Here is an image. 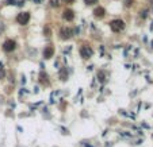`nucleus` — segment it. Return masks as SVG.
<instances>
[{
    "label": "nucleus",
    "mask_w": 153,
    "mask_h": 147,
    "mask_svg": "<svg viewBox=\"0 0 153 147\" xmlns=\"http://www.w3.org/2000/svg\"><path fill=\"white\" fill-rule=\"evenodd\" d=\"M110 29L114 32H121L125 29V22L121 19H114L110 22Z\"/></svg>",
    "instance_id": "nucleus-1"
},
{
    "label": "nucleus",
    "mask_w": 153,
    "mask_h": 147,
    "mask_svg": "<svg viewBox=\"0 0 153 147\" xmlns=\"http://www.w3.org/2000/svg\"><path fill=\"white\" fill-rule=\"evenodd\" d=\"M15 47H16V43H15V40L12 39H7L6 42L3 43V50L7 53H11L15 50Z\"/></svg>",
    "instance_id": "nucleus-2"
},
{
    "label": "nucleus",
    "mask_w": 153,
    "mask_h": 147,
    "mask_svg": "<svg viewBox=\"0 0 153 147\" xmlns=\"http://www.w3.org/2000/svg\"><path fill=\"white\" fill-rule=\"evenodd\" d=\"M30 20V14L29 12H22V14H18L16 16V22L19 24H27Z\"/></svg>",
    "instance_id": "nucleus-3"
},
{
    "label": "nucleus",
    "mask_w": 153,
    "mask_h": 147,
    "mask_svg": "<svg viewBox=\"0 0 153 147\" xmlns=\"http://www.w3.org/2000/svg\"><path fill=\"white\" fill-rule=\"evenodd\" d=\"M92 49L91 47H88V46H83L81 49H80V54H81V57L83 58H89L92 55Z\"/></svg>",
    "instance_id": "nucleus-4"
},
{
    "label": "nucleus",
    "mask_w": 153,
    "mask_h": 147,
    "mask_svg": "<svg viewBox=\"0 0 153 147\" xmlns=\"http://www.w3.org/2000/svg\"><path fill=\"white\" fill-rule=\"evenodd\" d=\"M54 54V47L53 46H46L44 49V58L45 59H49V58H52Z\"/></svg>",
    "instance_id": "nucleus-5"
},
{
    "label": "nucleus",
    "mask_w": 153,
    "mask_h": 147,
    "mask_svg": "<svg viewBox=\"0 0 153 147\" xmlns=\"http://www.w3.org/2000/svg\"><path fill=\"white\" fill-rule=\"evenodd\" d=\"M62 16H64V19L68 20V22H72V20L75 19V14H73V11H72V10H65Z\"/></svg>",
    "instance_id": "nucleus-6"
},
{
    "label": "nucleus",
    "mask_w": 153,
    "mask_h": 147,
    "mask_svg": "<svg viewBox=\"0 0 153 147\" xmlns=\"http://www.w3.org/2000/svg\"><path fill=\"white\" fill-rule=\"evenodd\" d=\"M104 12H106V11H104L103 7H98V8L94 10V15L96 18H103L104 16Z\"/></svg>",
    "instance_id": "nucleus-7"
},
{
    "label": "nucleus",
    "mask_w": 153,
    "mask_h": 147,
    "mask_svg": "<svg viewBox=\"0 0 153 147\" xmlns=\"http://www.w3.org/2000/svg\"><path fill=\"white\" fill-rule=\"evenodd\" d=\"M72 34H73V32H72L71 29H65V27L61 29V37L62 38H71Z\"/></svg>",
    "instance_id": "nucleus-8"
},
{
    "label": "nucleus",
    "mask_w": 153,
    "mask_h": 147,
    "mask_svg": "<svg viewBox=\"0 0 153 147\" xmlns=\"http://www.w3.org/2000/svg\"><path fill=\"white\" fill-rule=\"evenodd\" d=\"M66 77H68L66 70H65V69H61V72H60V78H61L62 81H65V80H66Z\"/></svg>",
    "instance_id": "nucleus-9"
},
{
    "label": "nucleus",
    "mask_w": 153,
    "mask_h": 147,
    "mask_svg": "<svg viewBox=\"0 0 153 147\" xmlns=\"http://www.w3.org/2000/svg\"><path fill=\"white\" fill-rule=\"evenodd\" d=\"M84 3H86V4H88V6H91V4L98 3V0H84Z\"/></svg>",
    "instance_id": "nucleus-10"
},
{
    "label": "nucleus",
    "mask_w": 153,
    "mask_h": 147,
    "mask_svg": "<svg viewBox=\"0 0 153 147\" xmlns=\"http://www.w3.org/2000/svg\"><path fill=\"white\" fill-rule=\"evenodd\" d=\"M45 32H46V34H47V37H50V30L47 29V27H46V29H45Z\"/></svg>",
    "instance_id": "nucleus-11"
},
{
    "label": "nucleus",
    "mask_w": 153,
    "mask_h": 147,
    "mask_svg": "<svg viewBox=\"0 0 153 147\" xmlns=\"http://www.w3.org/2000/svg\"><path fill=\"white\" fill-rule=\"evenodd\" d=\"M1 77H4V70L3 69L0 70V78H1Z\"/></svg>",
    "instance_id": "nucleus-12"
},
{
    "label": "nucleus",
    "mask_w": 153,
    "mask_h": 147,
    "mask_svg": "<svg viewBox=\"0 0 153 147\" xmlns=\"http://www.w3.org/2000/svg\"><path fill=\"white\" fill-rule=\"evenodd\" d=\"M3 30H4V27H3V24L0 23V34H1V32H3Z\"/></svg>",
    "instance_id": "nucleus-13"
},
{
    "label": "nucleus",
    "mask_w": 153,
    "mask_h": 147,
    "mask_svg": "<svg viewBox=\"0 0 153 147\" xmlns=\"http://www.w3.org/2000/svg\"><path fill=\"white\" fill-rule=\"evenodd\" d=\"M66 1H68V3H72V1H73V0H66Z\"/></svg>",
    "instance_id": "nucleus-14"
}]
</instances>
